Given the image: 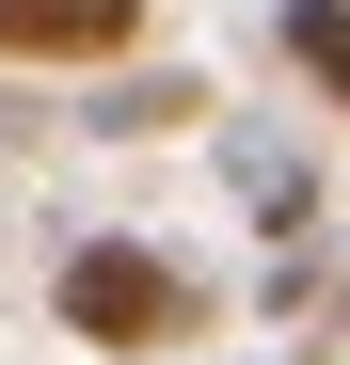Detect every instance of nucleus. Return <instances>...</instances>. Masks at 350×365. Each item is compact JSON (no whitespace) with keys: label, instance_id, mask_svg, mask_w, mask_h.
Listing matches in <instances>:
<instances>
[{"label":"nucleus","instance_id":"f257e3e1","mask_svg":"<svg viewBox=\"0 0 350 365\" xmlns=\"http://www.w3.org/2000/svg\"><path fill=\"white\" fill-rule=\"evenodd\" d=\"M48 318H64L80 349H175L191 334V286H175L159 238H80V255L48 270Z\"/></svg>","mask_w":350,"mask_h":365},{"label":"nucleus","instance_id":"f03ea898","mask_svg":"<svg viewBox=\"0 0 350 365\" xmlns=\"http://www.w3.org/2000/svg\"><path fill=\"white\" fill-rule=\"evenodd\" d=\"M144 48V0H0V80L32 64H128Z\"/></svg>","mask_w":350,"mask_h":365},{"label":"nucleus","instance_id":"7ed1b4c3","mask_svg":"<svg viewBox=\"0 0 350 365\" xmlns=\"http://www.w3.org/2000/svg\"><path fill=\"white\" fill-rule=\"evenodd\" d=\"M271 48L319 111H350V0H271Z\"/></svg>","mask_w":350,"mask_h":365},{"label":"nucleus","instance_id":"20e7f679","mask_svg":"<svg viewBox=\"0 0 350 365\" xmlns=\"http://www.w3.org/2000/svg\"><path fill=\"white\" fill-rule=\"evenodd\" d=\"M191 111H207V80H191V64H159V80H111V96L80 111V128H111V143H144V128H191Z\"/></svg>","mask_w":350,"mask_h":365},{"label":"nucleus","instance_id":"39448f33","mask_svg":"<svg viewBox=\"0 0 350 365\" xmlns=\"http://www.w3.org/2000/svg\"><path fill=\"white\" fill-rule=\"evenodd\" d=\"M32 143V80H0V159H16Z\"/></svg>","mask_w":350,"mask_h":365}]
</instances>
